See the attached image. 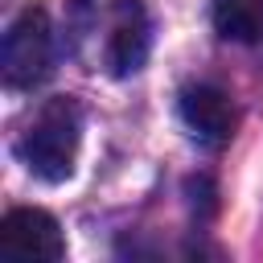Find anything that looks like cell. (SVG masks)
I'll use <instances>...</instances> for the list:
<instances>
[{
  "mask_svg": "<svg viewBox=\"0 0 263 263\" xmlns=\"http://www.w3.org/2000/svg\"><path fill=\"white\" fill-rule=\"evenodd\" d=\"M78 136H82V119L78 107L70 99H49L33 123L25 127V136L16 140V156L25 160V168L49 185L66 181L74 173V156H78Z\"/></svg>",
  "mask_w": 263,
  "mask_h": 263,
  "instance_id": "6da1fadb",
  "label": "cell"
},
{
  "mask_svg": "<svg viewBox=\"0 0 263 263\" xmlns=\"http://www.w3.org/2000/svg\"><path fill=\"white\" fill-rule=\"evenodd\" d=\"M0 70L8 86H37L41 78H49L53 70V25L45 16V8H25L16 12V21L4 29L0 41Z\"/></svg>",
  "mask_w": 263,
  "mask_h": 263,
  "instance_id": "7a4b0ae2",
  "label": "cell"
},
{
  "mask_svg": "<svg viewBox=\"0 0 263 263\" xmlns=\"http://www.w3.org/2000/svg\"><path fill=\"white\" fill-rule=\"evenodd\" d=\"M66 255V238L53 222V214L37 205L8 210L0 222V259L8 263H58Z\"/></svg>",
  "mask_w": 263,
  "mask_h": 263,
  "instance_id": "3957f363",
  "label": "cell"
},
{
  "mask_svg": "<svg viewBox=\"0 0 263 263\" xmlns=\"http://www.w3.org/2000/svg\"><path fill=\"white\" fill-rule=\"evenodd\" d=\"M152 45V25L140 0H111L107 8V41H103V62L115 78H127L144 66Z\"/></svg>",
  "mask_w": 263,
  "mask_h": 263,
  "instance_id": "277c9868",
  "label": "cell"
},
{
  "mask_svg": "<svg viewBox=\"0 0 263 263\" xmlns=\"http://www.w3.org/2000/svg\"><path fill=\"white\" fill-rule=\"evenodd\" d=\"M177 111H181L185 127L193 132V140H201V144H210V148L226 144L230 132H234V107H230L226 90H218V86H210V82L185 86Z\"/></svg>",
  "mask_w": 263,
  "mask_h": 263,
  "instance_id": "5b68a950",
  "label": "cell"
},
{
  "mask_svg": "<svg viewBox=\"0 0 263 263\" xmlns=\"http://www.w3.org/2000/svg\"><path fill=\"white\" fill-rule=\"evenodd\" d=\"M214 29L226 41H259L263 37V0H214Z\"/></svg>",
  "mask_w": 263,
  "mask_h": 263,
  "instance_id": "8992f818",
  "label": "cell"
}]
</instances>
